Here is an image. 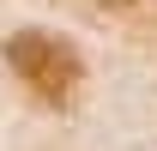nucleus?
Segmentation results:
<instances>
[{
  "mask_svg": "<svg viewBox=\"0 0 157 151\" xmlns=\"http://www.w3.org/2000/svg\"><path fill=\"white\" fill-rule=\"evenodd\" d=\"M6 67H12L18 85L36 97V103H48V109H67L78 97V85H85L78 48L67 37H55V30H18V37H6Z\"/></svg>",
  "mask_w": 157,
  "mask_h": 151,
  "instance_id": "obj_1",
  "label": "nucleus"
}]
</instances>
